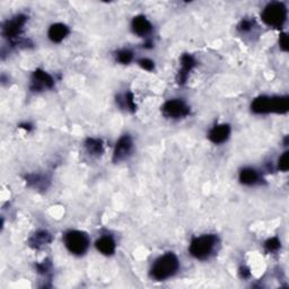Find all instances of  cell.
Instances as JSON below:
<instances>
[{
	"label": "cell",
	"mask_w": 289,
	"mask_h": 289,
	"mask_svg": "<svg viewBox=\"0 0 289 289\" xmlns=\"http://www.w3.org/2000/svg\"><path fill=\"white\" fill-rule=\"evenodd\" d=\"M252 112L257 114H285L289 110L288 96H259L252 102Z\"/></svg>",
	"instance_id": "6da1fadb"
},
{
	"label": "cell",
	"mask_w": 289,
	"mask_h": 289,
	"mask_svg": "<svg viewBox=\"0 0 289 289\" xmlns=\"http://www.w3.org/2000/svg\"><path fill=\"white\" fill-rule=\"evenodd\" d=\"M180 262L174 253H166L164 256L160 257L153 264L150 276L155 280H165L174 276L176 271L179 270Z\"/></svg>",
	"instance_id": "7a4b0ae2"
},
{
	"label": "cell",
	"mask_w": 289,
	"mask_h": 289,
	"mask_svg": "<svg viewBox=\"0 0 289 289\" xmlns=\"http://www.w3.org/2000/svg\"><path fill=\"white\" fill-rule=\"evenodd\" d=\"M218 238L215 235H203V236L195 237L190 244L191 256L198 260H207L211 256Z\"/></svg>",
	"instance_id": "3957f363"
},
{
	"label": "cell",
	"mask_w": 289,
	"mask_h": 289,
	"mask_svg": "<svg viewBox=\"0 0 289 289\" xmlns=\"http://www.w3.org/2000/svg\"><path fill=\"white\" fill-rule=\"evenodd\" d=\"M261 18L265 24L271 28H283L287 19V8L283 2L275 1L269 3L261 14Z\"/></svg>",
	"instance_id": "277c9868"
},
{
	"label": "cell",
	"mask_w": 289,
	"mask_h": 289,
	"mask_svg": "<svg viewBox=\"0 0 289 289\" xmlns=\"http://www.w3.org/2000/svg\"><path fill=\"white\" fill-rule=\"evenodd\" d=\"M64 245L75 256H83L90 246V238L80 230H70L64 235Z\"/></svg>",
	"instance_id": "5b68a950"
},
{
	"label": "cell",
	"mask_w": 289,
	"mask_h": 289,
	"mask_svg": "<svg viewBox=\"0 0 289 289\" xmlns=\"http://www.w3.org/2000/svg\"><path fill=\"white\" fill-rule=\"evenodd\" d=\"M161 112L169 119L186 118L190 114V107L181 99H171L164 104L161 107Z\"/></svg>",
	"instance_id": "8992f818"
},
{
	"label": "cell",
	"mask_w": 289,
	"mask_h": 289,
	"mask_svg": "<svg viewBox=\"0 0 289 289\" xmlns=\"http://www.w3.org/2000/svg\"><path fill=\"white\" fill-rule=\"evenodd\" d=\"M26 21H28V17L25 15H18V16L7 21L2 28L3 36L8 38L9 41L16 40L19 34L22 33V30L24 28Z\"/></svg>",
	"instance_id": "52a82bcc"
},
{
	"label": "cell",
	"mask_w": 289,
	"mask_h": 289,
	"mask_svg": "<svg viewBox=\"0 0 289 289\" xmlns=\"http://www.w3.org/2000/svg\"><path fill=\"white\" fill-rule=\"evenodd\" d=\"M133 148V142L132 139L129 134H125V136L121 137L119 141L117 142L114 148L113 153V161L114 163H119V161H122L128 159L131 155Z\"/></svg>",
	"instance_id": "ba28073f"
},
{
	"label": "cell",
	"mask_w": 289,
	"mask_h": 289,
	"mask_svg": "<svg viewBox=\"0 0 289 289\" xmlns=\"http://www.w3.org/2000/svg\"><path fill=\"white\" fill-rule=\"evenodd\" d=\"M53 86H55V80H53L52 77L48 72L41 70V69H36L33 72L32 87H31L33 91H42L44 88L50 90Z\"/></svg>",
	"instance_id": "9c48e42d"
},
{
	"label": "cell",
	"mask_w": 289,
	"mask_h": 289,
	"mask_svg": "<svg viewBox=\"0 0 289 289\" xmlns=\"http://www.w3.org/2000/svg\"><path fill=\"white\" fill-rule=\"evenodd\" d=\"M196 64L194 58L192 57L191 55H183L182 58H181V69L179 71V75H177V83L180 85H183L184 83L187 82L189 74H190V71L192 69L194 68V65Z\"/></svg>",
	"instance_id": "30bf717a"
},
{
	"label": "cell",
	"mask_w": 289,
	"mask_h": 289,
	"mask_svg": "<svg viewBox=\"0 0 289 289\" xmlns=\"http://www.w3.org/2000/svg\"><path fill=\"white\" fill-rule=\"evenodd\" d=\"M229 134L230 127L228 125H218L210 130L208 137H209V140L211 142H214L216 145H219L228 139Z\"/></svg>",
	"instance_id": "8fae6325"
},
{
	"label": "cell",
	"mask_w": 289,
	"mask_h": 289,
	"mask_svg": "<svg viewBox=\"0 0 289 289\" xmlns=\"http://www.w3.org/2000/svg\"><path fill=\"white\" fill-rule=\"evenodd\" d=\"M131 26H132L133 33L139 36L148 35L153 30V26L150 24V22L145 16H142V15L134 17L132 19V23H131Z\"/></svg>",
	"instance_id": "7c38bea8"
},
{
	"label": "cell",
	"mask_w": 289,
	"mask_h": 289,
	"mask_svg": "<svg viewBox=\"0 0 289 289\" xmlns=\"http://www.w3.org/2000/svg\"><path fill=\"white\" fill-rule=\"evenodd\" d=\"M69 34V29L64 24H61V23H57V24H53L51 28L49 29L48 35L49 38L55 43H60L64 38L67 37Z\"/></svg>",
	"instance_id": "4fadbf2b"
},
{
	"label": "cell",
	"mask_w": 289,
	"mask_h": 289,
	"mask_svg": "<svg viewBox=\"0 0 289 289\" xmlns=\"http://www.w3.org/2000/svg\"><path fill=\"white\" fill-rule=\"evenodd\" d=\"M96 249L104 256H112L115 252V242L111 236H103L95 243Z\"/></svg>",
	"instance_id": "5bb4252c"
},
{
	"label": "cell",
	"mask_w": 289,
	"mask_h": 289,
	"mask_svg": "<svg viewBox=\"0 0 289 289\" xmlns=\"http://www.w3.org/2000/svg\"><path fill=\"white\" fill-rule=\"evenodd\" d=\"M49 243H51V235L45 230H38L29 241L30 246L33 249H41Z\"/></svg>",
	"instance_id": "9a60e30c"
},
{
	"label": "cell",
	"mask_w": 289,
	"mask_h": 289,
	"mask_svg": "<svg viewBox=\"0 0 289 289\" xmlns=\"http://www.w3.org/2000/svg\"><path fill=\"white\" fill-rule=\"evenodd\" d=\"M240 181L245 186H253L259 181V174H257L256 169L244 168L240 173Z\"/></svg>",
	"instance_id": "2e32d148"
},
{
	"label": "cell",
	"mask_w": 289,
	"mask_h": 289,
	"mask_svg": "<svg viewBox=\"0 0 289 289\" xmlns=\"http://www.w3.org/2000/svg\"><path fill=\"white\" fill-rule=\"evenodd\" d=\"M85 147H86L88 154L98 156L103 153V141L101 139H96V138H88L85 141Z\"/></svg>",
	"instance_id": "e0dca14e"
},
{
	"label": "cell",
	"mask_w": 289,
	"mask_h": 289,
	"mask_svg": "<svg viewBox=\"0 0 289 289\" xmlns=\"http://www.w3.org/2000/svg\"><path fill=\"white\" fill-rule=\"evenodd\" d=\"M132 59H133V53L131 52L130 50L123 49V50H120V51H118L117 53V60L123 64H130L131 61H132Z\"/></svg>",
	"instance_id": "ac0fdd59"
},
{
	"label": "cell",
	"mask_w": 289,
	"mask_h": 289,
	"mask_svg": "<svg viewBox=\"0 0 289 289\" xmlns=\"http://www.w3.org/2000/svg\"><path fill=\"white\" fill-rule=\"evenodd\" d=\"M280 246H281V243L279 241V238H277V237L269 238V240L264 243L265 251L269 252V253L277 252L280 249Z\"/></svg>",
	"instance_id": "d6986e66"
},
{
	"label": "cell",
	"mask_w": 289,
	"mask_h": 289,
	"mask_svg": "<svg viewBox=\"0 0 289 289\" xmlns=\"http://www.w3.org/2000/svg\"><path fill=\"white\" fill-rule=\"evenodd\" d=\"M122 101H123V105L122 106H125V107H127V109L131 110L132 112L134 110H136V104H134L133 95L131 93H127L125 96H123Z\"/></svg>",
	"instance_id": "ffe728a7"
},
{
	"label": "cell",
	"mask_w": 289,
	"mask_h": 289,
	"mask_svg": "<svg viewBox=\"0 0 289 289\" xmlns=\"http://www.w3.org/2000/svg\"><path fill=\"white\" fill-rule=\"evenodd\" d=\"M278 168L283 172H287L289 168V153L285 152L278 161Z\"/></svg>",
	"instance_id": "44dd1931"
},
{
	"label": "cell",
	"mask_w": 289,
	"mask_h": 289,
	"mask_svg": "<svg viewBox=\"0 0 289 289\" xmlns=\"http://www.w3.org/2000/svg\"><path fill=\"white\" fill-rule=\"evenodd\" d=\"M253 25H254L253 19H243L237 29L240 32L245 33V32H249V31L253 28Z\"/></svg>",
	"instance_id": "7402d4cb"
},
{
	"label": "cell",
	"mask_w": 289,
	"mask_h": 289,
	"mask_svg": "<svg viewBox=\"0 0 289 289\" xmlns=\"http://www.w3.org/2000/svg\"><path fill=\"white\" fill-rule=\"evenodd\" d=\"M138 64H139V65L142 69H145V70L147 71H153L154 68H155V64H154L150 59H147V58L140 59L139 61H138Z\"/></svg>",
	"instance_id": "603a6c76"
},
{
	"label": "cell",
	"mask_w": 289,
	"mask_h": 289,
	"mask_svg": "<svg viewBox=\"0 0 289 289\" xmlns=\"http://www.w3.org/2000/svg\"><path fill=\"white\" fill-rule=\"evenodd\" d=\"M279 47L280 49L283 50V51L287 52L288 51V36L286 33H281L280 34V37H279Z\"/></svg>",
	"instance_id": "cb8c5ba5"
},
{
	"label": "cell",
	"mask_w": 289,
	"mask_h": 289,
	"mask_svg": "<svg viewBox=\"0 0 289 289\" xmlns=\"http://www.w3.org/2000/svg\"><path fill=\"white\" fill-rule=\"evenodd\" d=\"M50 268H51V263H50L49 261H43L42 262V263H40V264H37L36 265V269H37V272L38 273H47L49 270H50Z\"/></svg>",
	"instance_id": "d4e9b609"
},
{
	"label": "cell",
	"mask_w": 289,
	"mask_h": 289,
	"mask_svg": "<svg viewBox=\"0 0 289 289\" xmlns=\"http://www.w3.org/2000/svg\"><path fill=\"white\" fill-rule=\"evenodd\" d=\"M238 273H240V277L242 279H248L250 278V276H251V272H250V269L246 268V267H241L240 268V271H238Z\"/></svg>",
	"instance_id": "484cf974"
},
{
	"label": "cell",
	"mask_w": 289,
	"mask_h": 289,
	"mask_svg": "<svg viewBox=\"0 0 289 289\" xmlns=\"http://www.w3.org/2000/svg\"><path fill=\"white\" fill-rule=\"evenodd\" d=\"M152 41H147L146 42V44H144V48H147V49H150L152 48Z\"/></svg>",
	"instance_id": "4316f807"
}]
</instances>
